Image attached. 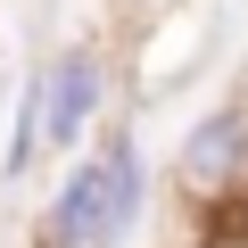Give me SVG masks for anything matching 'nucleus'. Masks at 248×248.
<instances>
[{"label": "nucleus", "mask_w": 248, "mask_h": 248, "mask_svg": "<svg viewBox=\"0 0 248 248\" xmlns=\"http://www.w3.org/2000/svg\"><path fill=\"white\" fill-rule=\"evenodd\" d=\"M149 199H157V174H149L141 133L108 116L99 133H91V149H75L66 174L50 182L33 240L42 248H124V240L141 232Z\"/></svg>", "instance_id": "nucleus-1"}, {"label": "nucleus", "mask_w": 248, "mask_h": 248, "mask_svg": "<svg viewBox=\"0 0 248 248\" xmlns=\"http://www.w3.org/2000/svg\"><path fill=\"white\" fill-rule=\"evenodd\" d=\"M25 91H33V116H42V157L66 166L75 149H91V133L108 124L116 75H108V50L99 42H58Z\"/></svg>", "instance_id": "nucleus-2"}, {"label": "nucleus", "mask_w": 248, "mask_h": 248, "mask_svg": "<svg viewBox=\"0 0 248 248\" xmlns=\"http://www.w3.org/2000/svg\"><path fill=\"white\" fill-rule=\"evenodd\" d=\"M174 190L199 207H232L248 190V99H215L174 141Z\"/></svg>", "instance_id": "nucleus-3"}, {"label": "nucleus", "mask_w": 248, "mask_h": 248, "mask_svg": "<svg viewBox=\"0 0 248 248\" xmlns=\"http://www.w3.org/2000/svg\"><path fill=\"white\" fill-rule=\"evenodd\" d=\"M33 166H42V116H33V91H17V108H9V157H0V182H33Z\"/></svg>", "instance_id": "nucleus-4"}, {"label": "nucleus", "mask_w": 248, "mask_h": 248, "mask_svg": "<svg viewBox=\"0 0 248 248\" xmlns=\"http://www.w3.org/2000/svg\"><path fill=\"white\" fill-rule=\"evenodd\" d=\"M199 248H248V240H240V232H223V240H199Z\"/></svg>", "instance_id": "nucleus-5"}, {"label": "nucleus", "mask_w": 248, "mask_h": 248, "mask_svg": "<svg viewBox=\"0 0 248 248\" xmlns=\"http://www.w3.org/2000/svg\"><path fill=\"white\" fill-rule=\"evenodd\" d=\"M133 9H166V0H133Z\"/></svg>", "instance_id": "nucleus-6"}]
</instances>
